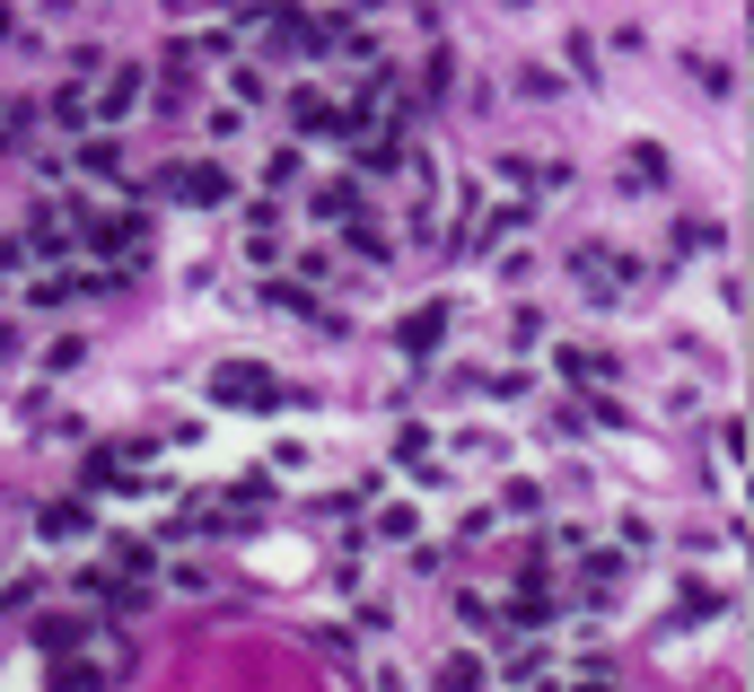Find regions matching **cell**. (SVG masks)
Returning a JSON list of instances; mask_svg holds the SVG:
<instances>
[{
	"label": "cell",
	"instance_id": "cell-14",
	"mask_svg": "<svg viewBox=\"0 0 754 692\" xmlns=\"http://www.w3.org/2000/svg\"><path fill=\"white\" fill-rule=\"evenodd\" d=\"M263 185H299V149H272L263 158Z\"/></svg>",
	"mask_w": 754,
	"mask_h": 692
},
{
	"label": "cell",
	"instance_id": "cell-5",
	"mask_svg": "<svg viewBox=\"0 0 754 692\" xmlns=\"http://www.w3.org/2000/svg\"><path fill=\"white\" fill-rule=\"evenodd\" d=\"M290 115H299V132H343V115L325 106V88H299V106H290Z\"/></svg>",
	"mask_w": 754,
	"mask_h": 692
},
{
	"label": "cell",
	"instance_id": "cell-2",
	"mask_svg": "<svg viewBox=\"0 0 754 692\" xmlns=\"http://www.w3.org/2000/svg\"><path fill=\"white\" fill-rule=\"evenodd\" d=\"M35 535H44V544H88V535H97V508H88V500H53V508L35 517Z\"/></svg>",
	"mask_w": 754,
	"mask_h": 692
},
{
	"label": "cell",
	"instance_id": "cell-9",
	"mask_svg": "<svg viewBox=\"0 0 754 692\" xmlns=\"http://www.w3.org/2000/svg\"><path fill=\"white\" fill-rule=\"evenodd\" d=\"M439 334H448L439 307H430V316H404V350H439Z\"/></svg>",
	"mask_w": 754,
	"mask_h": 692
},
{
	"label": "cell",
	"instance_id": "cell-8",
	"mask_svg": "<svg viewBox=\"0 0 754 692\" xmlns=\"http://www.w3.org/2000/svg\"><path fill=\"white\" fill-rule=\"evenodd\" d=\"M412 526H421V508H412V500H386V508H377V535H386V544H404Z\"/></svg>",
	"mask_w": 754,
	"mask_h": 692
},
{
	"label": "cell",
	"instance_id": "cell-1",
	"mask_svg": "<svg viewBox=\"0 0 754 692\" xmlns=\"http://www.w3.org/2000/svg\"><path fill=\"white\" fill-rule=\"evenodd\" d=\"M211 403H247V412H272V403H281V386H263V368H247V359H238V368H220V377H211Z\"/></svg>",
	"mask_w": 754,
	"mask_h": 692
},
{
	"label": "cell",
	"instance_id": "cell-12",
	"mask_svg": "<svg viewBox=\"0 0 754 692\" xmlns=\"http://www.w3.org/2000/svg\"><path fill=\"white\" fill-rule=\"evenodd\" d=\"M316 211H325V220H352V211H360V193H352V185H325V193H316Z\"/></svg>",
	"mask_w": 754,
	"mask_h": 692
},
{
	"label": "cell",
	"instance_id": "cell-6",
	"mask_svg": "<svg viewBox=\"0 0 754 692\" xmlns=\"http://www.w3.org/2000/svg\"><path fill=\"white\" fill-rule=\"evenodd\" d=\"M140 220H115V229H97V237H80V245H88V254H132V245H140Z\"/></svg>",
	"mask_w": 754,
	"mask_h": 692
},
{
	"label": "cell",
	"instance_id": "cell-11",
	"mask_svg": "<svg viewBox=\"0 0 754 692\" xmlns=\"http://www.w3.org/2000/svg\"><path fill=\"white\" fill-rule=\"evenodd\" d=\"M263 307H281V316H316V298H307V290H290V281H272V290H263Z\"/></svg>",
	"mask_w": 754,
	"mask_h": 692
},
{
	"label": "cell",
	"instance_id": "cell-3",
	"mask_svg": "<svg viewBox=\"0 0 754 692\" xmlns=\"http://www.w3.org/2000/svg\"><path fill=\"white\" fill-rule=\"evenodd\" d=\"M553 368H562L570 386H606V377H615V359H606V350H579V343L553 350Z\"/></svg>",
	"mask_w": 754,
	"mask_h": 692
},
{
	"label": "cell",
	"instance_id": "cell-10",
	"mask_svg": "<svg viewBox=\"0 0 754 692\" xmlns=\"http://www.w3.org/2000/svg\"><path fill=\"white\" fill-rule=\"evenodd\" d=\"M395 457H404V473H421V464H439V439H430V430H404Z\"/></svg>",
	"mask_w": 754,
	"mask_h": 692
},
{
	"label": "cell",
	"instance_id": "cell-7",
	"mask_svg": "<svg viewBox=\"0 0 754 692\" xmlns=\"http://www.w3.org/2000/svg\"><path fill=\"white\" fill-rule=\"evenodd\" d=\"M132 106H140V71H115V88H106L88 115H132Z\"/></svg>",
	"mask_w": 754,
	"mask_h": 692
},
{
	"label": "cell",
	"instance_id": "cell-15",
	"mask_svg": "<svg viewBox=\"0 0 754 692\" xmlns=\"http://www.w3.org/2000/svg\"><path fill=\"white\" fill-rule=\"evenodd\" d=\"M0 350H18V334H9V325H0Z\"/></svg>",
	"mask_w": 754,
	"mask_h": 692
},
{
	"label": "cell",
	"instance_id": "cell-13",
	"mask_svg": "<svg viewBox=\"0 0 754 692\" xmlns=\"http://www.w3.org/2000/svg\"><path fill=\"white\" fill-rule=\"evenodd\" d=\"M53 123H88V97H80V80H71V88H53Z\"/></svg>",
	"mask_w": 754,
	"mask_h": 692
},
{
	"label": "cell",
	"instance_id": "cell-4",
	"mask_svg": "<svg viewBox=\"0 0 754 692\" xmlns=\"http://www.w3.org/2000/svg\"><path fill=\"white\" fill-rule=\"evenodd\" d=\"M176 193H185V202H229L238 176H229V167H193V176H176Z\"/></svg>",
	"mask_w": 754,
	"mask_h": 692
}]
</instances>
